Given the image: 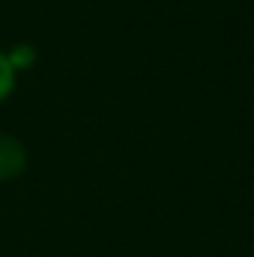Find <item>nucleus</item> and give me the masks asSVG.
Masks as SVG:
<instances>
[{
	"mask_svg": "<svg viewBox=\"0 0 254 257\" xmlns=\"http://www.w3.org/2000/svg\"><path fill=\"white\" fill-rule=\"evenodd\" d=\"M30 168V150L27 144L15 135L0 128V186L18 183Z\"/></svg>",
	"mask_w": 254,
	"mask_h": 257,
	"instance_id": "obj_1",
	"label": "nucleus"
},
{
	"mask_svg": "<svg viewBox=\"0 0 254 257\" xmlns=\"http://www.w3.org/2000/svg\"><path fill=\"white\" fill-rule=\"evenodd\" d=\"M6 57H9V63L12 69L21 75V72H30L33 66L39 63V51H36V45H30V42H15V45H9L6 48Z\"/></svg>",
	"mask_w": 254,
	"mask_h": 257,
	"instance_id": "obj_2",
	"label": "nucleus"
},
{
	"mask_svg": "<svg viewBox=\"0 0 254 257\" xmlns=\"http://www.w3.org/2000/svg\"><path fill=\"white\" fill-rule=\"evenodd\" d=\"M18 72L12 69L9 57H6V48H0V105L12 99V93L18 90Z\"/></svg>",
	"mask_w": 254,
	"mask_h": 257,
	"instance_id": "obj_3",
	"label": "nucleus"
},
{
	"mask_svg": "<svg viewBox=\"0 0 254 257\" xmlns=\"http://www.w3.org/2000/svg\"><path fill=\"white\" fill-rule=\"evenodd\" d=\"M251 257H254V242H251Z\"/></svg>",
	"mask_w": 254,
	"mask_h": 257,
	"instance_id": "obj_4",
	"label": "nucleus"
}]
</instances>
